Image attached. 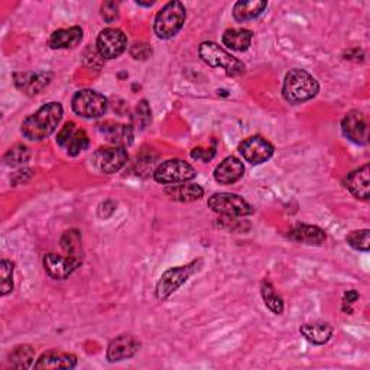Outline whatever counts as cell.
I'll return each instance as SVG.
<instances>
[{
  "label": "cell",
  "mask_w": 370,
  "mask_h": 370,
  "mask_svg": "<svg viewBox=\"0 0 370 370\" xmlns=\"http://www.w3.org/2000/svg\"><path fill=\"white\" fill-rule=\"evenodd\" d=\"M63 116L64 109L61 103L51 101L44 104L38 112L23 120L20 127L23 138L32 142H41L46 139L57 130Z\"/></svg>",
  "instance_id": "1"
},
{
  "label": "cell",
  "mask_w": 370,
  "mask_h": 370,
  "mask_svg": "<svg viewBox=\"0 0 370 370\" xmlns=\"http://www.w3.org/2000/svg\"><path fill=\"white\" fill-rule=\"evenodd\" d=\"M320 91V84L305 70L294 68L286 72L282 86V96L291 104H301L314 98Z\"/></svg>",
  "instance_id": "2"
},
{
  "label": "cell",
  "mask_w": 370,
  "mask_h": 370,
  "mask_svg": "<svg viewBox=\"0 0 370 370\" xmlns=\"http://www.w3.org/2000/svg\"><path fill=\"white\" fill-rule=\"evenodd\" d=\"M185 19H187L185 6L178 0H172V2H168L156 13L153 20V31L158 38L171 39L182 30Z\"/></svg>",
  "instance_id": "3"
},
{
  "label": "cell",
  "mask_w": 370,
  "mask_h": 370,
  "mask_svg": "<svg viewBox=\"0 0 370 370\" xmlns=\"http://www.w3.org/2000/svg\"><path fill=\"white\" fill-rule=\"evenodd\" d=\"M200 58L211 68H224L227 75L236 77L245 72V64L213 41H205L198 48Z\"/></svg>",
  "instance_id": "4"
},
{
  "label": "cell",
  "mask_w": 370,
  "mask_h": 370,
  "mask_svg": "<svg viewBox=\"0 0 370 370\" xmlns=\"http://www.w3.org/2000/svg\"><path fill=\"white\" fill-rule=\"evenodd\" d=\"M201 263H203L201 259H198V260L189 263V265H184L179 268H171L165 271L156 283V289H155L156 298L161 301L170 298L178 288H181L191 278V275H194L200 269Z\"/></svg>",
  "instance_id": "5"
},
{
  "label": "cell",
  "mask_w": 370,
  "mask_h": 370,
  "mask_svg": "<svg viewBox=\"0 0 370 370\" xmlns=\"http://www.w3.org/2000/svg\"><path fill=\"white\" fill-rule=\"evenodd\" d=\"M72 110L77 116L84 119H98L108 112L109 101L103 94L86 89L77 91L71 100Z\"/></svg>",
  "instance_id": "6"
},
{
  "label": "cell",
  "mask_w": 370,
  "mask_h": 370,
  "mask_svg": "<svg viewBox=\"0 0 370 370\" xmlns=\"http://www.w3.org/2000/svg\"><path fill=\"white\" fill-rule=\"evenodd\" d=\"M208 208L226 217H245L253 215V207L241 196L231 193H216L207 201Z\"/></svg>",
  "instance_id": "7"
},
{
  "label": "cell",
  "mask_w": 370,
  "mask_h": 370,
  "mask_svg": "<svg viewBox=\"0 0 370 370\" xmlns=\"http://www.w3.org/2000/svg\"><path fill=\"white\" fill-rule=\"evenodd\" d=\"M197 177L196 168L182 160H170L162 162L153 172V179L164 185L184 184Z\"/></svg>",
  "instance_id": "8"
},
{
  "label": "cell",
  "mask_w": 370,
  "mask_h": 370,
  "mask_svg": "<svg viewBox=\"0 0 370 370\" xmlns=\"http://www.w3.org/2000/svg\"><path fill=\"white\" fill-rule=\"evenodd\" d=\"M97 52L104 60L119 58L127 48V38L117 28H106L97 37Z\"/></svg>",
  "instance_id": "9"
},
{
  "label": "cell",
  "mask_w": 370,
  "mask_h": 370,
  "mask_svg": "<svg viewBox=\"0 0 370 370\" xmlns=\"http://www.w3.org/2000/svg\"><path fill=\"white\" fill-rule=\"evenodd\" d=\"M127 151L122 146L100 148L93 155L94 167L103 174H116L127 164Z\"/></svg>",
  "instance_id": "10"
},
{
  "label": "cell",
  "mask_w": 370,
  "mask_h": 370,
  "mask_svg": "<svg viewBox=\"0 0 370 370\" xmlns=\"http://www.w3.org/2000/svg\"><path fill=\"white\" fill-rule=\"evenodd\" d=\"M239 152L246 162L252 165H262L271 160L275 148L269 141L256 135L245 139L239 145Z\"/></svg>",
  "instance_id": "11"
},
{
  "label": "cell",
  "mask_w": 370,
  "mask_h": 370,
  "mask_svg": "<svg viewBox=\"0 0 370 370\" xmlns=\"http://www.w3.org/2000/svg\"><path fill=\"white\" fill-rule=\"evenodd\" d=\"M83 260L72 256H61L57 253H48L44 256L45 272L54 279H67L78 268L82 267Z\"/></svg>",
  "instance_id": "12"
},
{
  "label": "cell",
  "mask_w": 370,
  "mask_h": 370,
  "mask_svg": "<svg viewBox=\"0 0 370 370\" xmlns=\"http://www.w3.org/2000/svg\"><path fill=\"white\" fill-rule=\"evenodd\" d=\"M341 130L349 141L357 145H366L369 141V129L366 117L359 110H350L341 120Z\"/></svg>",
  "instance_id": "13"
},
{
  "label": "cell",
  "mask_w": 370,
  "mask_h": 370,
  "mask_svg": "<svg viewBox=\"0 0 370 370\" xmlns=\"http://www.w3.org/2000/svg\"><path fill=\"white\" fill-rule=\"evenodd\" d=\"M141 349V341L132 334H120L110 341L106 357L110 363L122 362L134 357Z\"/></svg>",
  "instance_id": "14"
},
{
  "label": "cell",
  "mask_w": 370,
  "mask_h": 370,
  "mask_svg": "<svg viewBox=\"0 0 370 370\" xmlns=\"http://www.w3.org/2000/svg\"><path fill=\"white\" fill-rule=\"evenodd\" d=\"M15 86L25 94H39L52 80L51 72H16L13 75Z\"/></svg>",
  "instance_id": "15"
},
{
  "label": "cell",
  "mask_w": 370,
  "mask_h": 370,
  "mask_svg": "<svg viewBox=\"0 0 370 370\" xmlns=\"http://www.w3.org/2000/svg\"><path fill=\"white\" fill-rule=\"evenodd\" d=\"M101 135L109 143L115 146L126 148L134 142V129L129 125L115 123V122H104L98 126Z\"/></svg>",
  "instance_id": "16"
},
{
  "label": "cell",
  "mask_w": 370,
  "mask_h": 370,
  "mask_svg": "<svg viewBox=\"0 0 370 370\" xmlns=\"http://www.w3.org/2000/svg\"><path fill=\"white\" fill-rule=\"evenodd\" d=\"M245 174L243 162L236 156H227L216 167L213 175L219 184L230 185L239 181Z\"/></svg>",
  "instance_id": "17"
},
{
  "label": "cell",
  "mask_w": 370,
  "mask_h": 370,
  "mask_svg": "<svg viewBox=\"0 0 370 370\" xmlns=\"http://www.w3.org/2000/svg\"><path fill=\"white\" fill-rule=\"evenodd\" d=\"M288 237L297 243L310 246H321L326 242L324 230L312 224H295L289 230Z\"/></svg>",
  "instance_id": "18"
},
{
  "label": "cell",
  "mask_w": 370,
  "mask_h": 370,
  "mask_svg": "<svg viewBox=\"0 0 370 370\" xmlns=\"http://www.w3.org/2000/svg\"><path fill=\"white\" fill-rule=\"evenodd\" d=\"M370 171L369 165H363L362 168L350 172L345 181L346 189L360 200L367 201L370 198Z\"/></svg>",
  "instance_id": "19"
},
{
  "label": "cell",
  "mask_w": 370,
  "mask_h": 370,
  "mask_svg": "<svg viewBox=\"0 0 370 370\" xmlns=\"http://www.w3.org/2000/svg\"><path fill=\"white\" fill-rule=\"evenodd\" d=\"M77 366V356L57 350H48L34 364L35 369H74Z\"/></svg>",
  "instance_id": "20"
},
{
  "label": "cell",
  "mask_w": 370,
  "mask_h": 370,
  "mask_svg": "<svg viewBox=\"0 0 370 370\" xmlns=\"http://www.w3.org/2000/svg\"><path fill=\"white\" fill-rule=\"evenodd\" d=\"M83 39V30L80 26H71V28L58 30L52 32L48 45L52 49H70L77 46Z\"/></svg>",
  "instance_id": "21"
},
{
  "label": "cell",
  "mask_w": 370,
  "mask_h": 370,
  "mask_svg": "<svg viewBox=\"0 0 370 370\" xmlns=\"http://www.w3.org/2000/svg\"><path fill=\"white\" fill-rule=\"evenodd\" d=\"M300 333L305 340H308L312 345L323 346L328 343L334 334V328L331 324L324 321H317V323H307L301 326Z\"/></svg>",
  "instance_id": "22"
},
{
  "label": "cell",
  "mask_w": 370,
  "mask_h": 370,
  "mask_svg": "<svg viewBox=\"0 0 370 370\" xmlns=\"http://www.w3.org/2000/svg\"><path fill=\"white\" fill-rule=\"evenodd\" d=\"M268 8L265 0H241L233 8V18L237 22H248L260 16Z\"/></svg>",
  "instance_id": "23"
},
{
  "label": "cell",
  "mask_w": 370,
  "mask_h": 370,
  "mask_svg": "<svg viewBox=\"0 0 370 370\" xmlns=\"http://www.w3.org/2000/svg\"><path fill=\"white\" fill-rule=\"evenodd\" d=\"M165 194L174 201L179 203H191L197 201L204 196L203 187L198 184H181V185H168L165 189Z\"/></svg>",
  "instance_id": "24"
},
{
  "label": "cell",
  "mask_w": 370,
  "mask_h": 370,
  "mask_svg": "<svg viewBox=\"0 0 370 370\" xmlns=\"http://www.w3.org/2000/svg\"><path fill=\"white\" fill-rule=\"evenodd\" d=\"M253 32L245 28H233L227 30L223 34V44L237 52H245L252 45Z\"/></svg>",
  "instance_id": "25"
},
{
  "label": "cell",
  "mask_w": 370,
  "mask_h": 370,
  "mask_svg": "<svg viewBox=\"0 0 370 370\" xmlns=\"http://www.w3.org/2000/svg\"><path fill=\"white\" fill-rule=\"evenodd\" d=\"M35 360V349L30 345L16 346L8 356V362L15 369H30Z\"/></svg>",
  "instance_id": "26"
},
{
  "label": "cell",
  "mask_w": 370,
  "mask_h": 370,
  "mask_svg": "<svg viewBox=\"0 0 370 370\" xmlns=\"http://www.w3.org/2000/svg\"><path fill=\"white\" fill-rule=\"evenodd\" d=\"M61 248L68 256L82 259V233L75 229L65 231L61 237Z\"/></svg>",
  "instance_id": "27"
},
{
  "label": "cell",
  "mask_w": 370,
  "mask_h": 370,
  "mask_svg": "<svg viewBox=\"0 0 370 370\" xmlns=\"http://www.w3.org/2000/svg\"><path fill=\"white\" fill-rule=\"evenodd\" d=\"M31 160V151L28 146H25L22 143H18L12 146L6 153H5V162L12 167H25Z\"/></svg>",
  "instance_id": "28"
},
{
  "label": "cell",
  "mask_w": 370,
  "mask_h": 370,
  "mask_svg": "<svg viewBox=\"0 0 370 370\" xmlns=\"http://www.w3.org/2000/svg\"><path fill=\"white\" fill-rule=\"evenodd\" d=\"M260 293H262V298L265 301V305L274 312V314H282L283 312V301L281 298V295L276 293L274 285L271 282H263L262 288H260Z\"/></svg>",
  "instance_id": "29"
},
{
  "label": "cell",
  "mask_w": 370,
  "mask_h": 370,
  "mask_svg": "<svg viewBox=\"0 0 370 370\" xmlns=\"http://www.w3.org/2000/svg\"><path fill=\"white\" fill-rule=\"evenodd\" d=\"M13 269H15V263L12 260L4 259L0 262V276H2V282H0V294H2V297L12 293Z\"/></svg>",
  "instance_id": "30"
},
{
  "label": "cell",
  "mask_w": 370,
  "mask_h": 370,
  "mask_svg": "<svg viewBox=\"0 0 370 370\" xmlns=\"http://www.w3.org/2000/svg\"><path fill=\"white\" fill-rule=\"evenodd\" d=\"M89 146H90V139H89V135L86 134V130L77 129L65 151L70 156H77L82 152H84Z\"/></svg>",
  "instance_id": "31"
},
{
  "label": "cell",
  "mask_w": 370,
  "mask_h": 370,
  "mask_svg": "<svg viewBox=\"0 0 370 370\" xmlns=\"http://www.w3.org/2000/svg\"><path fill=\"white\" fill-rule=\"evenodd\" d=\"M347 243L360 252H367L370 249V230L362 229V230H353L347 237Z\"/></svg>",
  "instance_id": "32"
},
{
  "label": "cell",
  "mask_w": 370,
  "mask_h": 370,
  "mask_svg": "<svg viewBox=\"0 0 370 370\" xmlns=\"http://www.w3.org/2000/svg\"><path fill=\"white\" fill-rule=\"evenodd\" d=\"M151 109H149V104L146 100H141L136 106V110L134 113V117H132V120H134L135 126H138L139 129H145L149 123H151Z\"/></svg>",
  "instance_id": "33"
},
{
  "label": "cell",
  "mask_w": 370,
  "mask_h": 370,
  "mask_svg": "<svg viewBox=\"0 0 370 370\" xmlns=\"http://www.w3.org/2000/svg\"><path fill=\"white\" fill-rule=\"evenodd\" d=\"M217 223H219V227H222V229H227V230H233V231H239V233L246 231V230L250 227V224L246 223V222L237 220L236 217H226V216H223L222 219H219Z\"/></svg>",
  "instance_id": "34"
},
{
  "label": "cell",
  "mask_w": 370,
  "mask_h": 370,
  "mask_svg": "<svg viewBox=\"0 0 370 370\" xmlns=\"http://www.w3.org/2000/svg\"><path fill=\"white\" fill-rule=\"evenodd\" d=\"M75 123L74 122H68L64 125V127L60 130L58 134V138H57V143L63 148V149H67L71 138L74 136L75 134Z\"/></svg>",
  "instance_id": "35"
},
{
  "label": "cell",
  "mask_w": 370,
  "mask_h": 370,
  "mask_svg": "<svg viewBox=\"0 0 370 370\" xmlns=\"http://www.w3.org/2000/svg\"><path fill=\"white\" fill-rule=\"evenodd\" d=\"M100 11L103 19L108 23H113L119 18V4L116 2H104Z\"/></svg>",
  "instance_id": "36"
},
{
  "label": "cell",
  "mask_w": 370,
  "mask_h": 370,
  "mask_svg": "<svg viewBox=\"0 0 370 370\" xmlns=\"http://www.w3.org/2000/svg\"><path fill=\"white\" fill-rule=\"evenodd\" d=\"M152 54V48L145 42H136L130 48V56L135 60H148Z\"/></svg>",
  "instance_id": "37"
},
{
  "label": "cell",
  "mask_w": 370,
  "mask_h": 370,
  "mask_svg": "<svg viewBox=\"0 0 370 370\" xmlns=\"http://www.w3.org/2000/svg\"><path fill=\"white\" fill-rule=\"evenodd\" d=\"M216 149L215 148H194L191 151V158L193 160L201 161V162H208L215 158Z\"/></svg>",
  "instance_id": "38"
},
{
  "label": "cell",
  "mask_w": 370,
  "mask_h": 370,
  "mask_svg": "<svg viewBox=\"0 0 370 370\" xmlns=\"http://www.w3.org/2000/svg\"><path fill=\"white\" fill-rule=\"evenodd\" d=\"M359 300V293L355 289H350L347 291V293L345 294V298H343V311H345L346 314H352V304H355L356 301Z\"/></svg>",
  "instance_id": "39"
},
{
  "label": "cell",
  "mask_w": 370,
  "mask_h": 370,
  "mask_svg": "<svg viewBox=\"0 0 370 370\" xmlns=\"http://www.w3.org/2000/svg\"><path fill=\"white\" fill-rule=\"evenodd\" d=\"M115 210H116V203L115 201H104L100 204L98 207V215L101 219H108L110 217L113 213H115Z\"/></svg>",
  "instance_id": "40"
},
{
  "label": "cell",
  "mask_w": 370,
  "mask_h": 370,
  "mask_svg": "<svg viewBox=\"0 0 370 370\" xmlns=\"http://www.w3.org/2000/svg\"><path fill=\"white\" fill-rule=\"evenodd\" d=\"M136 4H138L139 6H146V8H151V6L155 5V2H142V0H138Z\"/></svg>",
  "instance_id": "41"
}]
</instances>
